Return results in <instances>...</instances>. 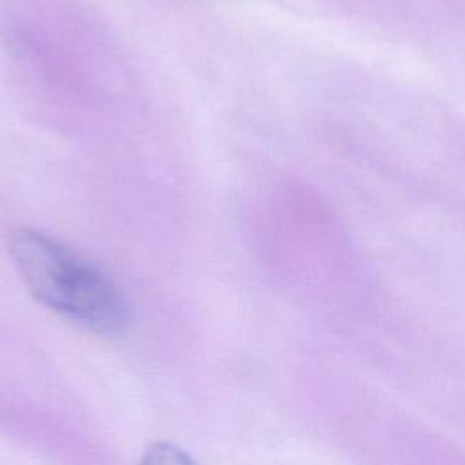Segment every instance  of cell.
I'll return each mask as SVG.
<instances>
[{
	"instance_id": "obj_1",
	"label": "cell",
	"mask_w": 465,
	"mask_h": 465,
	"mask_svg": "<svg viewBox=\"0 0 465 465\" xmlns=\"http://www.w3.org/2000/svg\"><path fill=\"white\" fill-rule=\"evenodd\" d=\"M11 260L31 296L47 309L98 332H116L127 305L111 278L60 240L35 229L9 236Z\"/></svg>"
},
{
	"instance_id": "obj_2",
	"label": "cell",
	"mask_w": 465,
	"mask_h": 465,
	"mask_svg": "<svg viewBox=\"0 0 465 465\" xmlns=\"http://www.w3.org/2000/svg\"><path fill=\"white\" fill-rule=\"evenodd\" d=\"M140 465H196L182 449L167 441L153 443L142 456Z\"/></svg>"
}]
</instances>
